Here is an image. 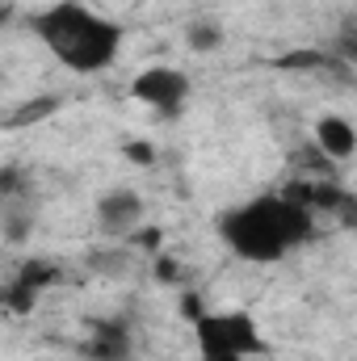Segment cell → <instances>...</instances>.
Wrapping results in <instances>:
<instances>
[{"instance_id": "cell-1", "label": "cell", "mask_w": 357, "mask_h": 361, "mask_svg": "<svg viewBox=\"0 0 357 361\" xmlns=\"http://www.w3.org/2000/svg\"><path fill=\"white\" fill-rule=\"evenodd\" d=\"M214 235L244 265H282L320 235V214L311 202L269 189L219 210Z\"/></svg>"}, {"instance_id": "cell-2", "label": "cell", "mask_w": 357, "mask_h": 361, "mask_svg": "<svg viewBox=\"0 0 357 361\" xmlns=\"http://www.w3.org/2000/svg\"><path fill=\"white\" fill-rule=\"evenodd\" d=\"M30 38L72 76H105L126 51V25L89 0H51L25 17Z\"/></svg>"}, {"instance_id": "cell-3", "label": "cell", "mask_w": 357, "mask_h": 361, "mask_svg": "<svg viewBox=\"0 0 357 361\" xmlns=\"http://www.w3.org/2000/svg\"><path fill=\"white\" fill-rule=\"evenodd\" d=\"M198 361H253L269 349L257 315L248 311H206L193 315Z\"/></svg>"}, {"instance_id": "cell-4", "label": "cell", "mask_w": 357, "mask_h": 361, "mask_svg": "<svg viewBox=\"0 0 357 361\" xmlns=\"http://www.w3.org/2000/svg\"><path fill=\"white\" fill-rule=\"evenodd\" d=\"M189 97H193V76L177 63H152L131 80V101H139L160 118H181Z\"/></svg>"}, {"instance_id": "cell-5", "label": "cell", "mask_w": 357, "mask_h": 361, "mask_svg": "<svg viewBox=\"0 0 357 361\" xmlns=\"http://www.w3.org/2000/svg\"><path fill=\"white\" fill-rule=\"evenodd\" d=\"M92 223L105 240H135L147 223V197L135 185H109L92 202Z\"/></svg>"}, {"instance_id": "cell-6", "label": "cell", "mask_w": 357, "mask_h": 361, "mask_svg": "<svg viewBox=\"0 0 357 361\" xmlns=\"http://www.w3.org/2000/svg\"><path fill=\"white\" fill-rule=\"evenodd\" d=\"M80 357L89 361H131L135 357V336L126 319H92L89 332L80 336Z\"/></svg>"}, {"instance_id": "cell-7", "label": "cell", "mask_w": 357, "mask_h": 361, "mask_svg": "<svg viewBox=\"0 0 357 361\" xmlns=\"http://www.w3.org/2000/svg\"><path fill=\"white\" fill-rule=\"evenodd\" d=\"M315 147L328 156V160H349L357 152V126L341 114H324L315 122Z\"/></svg>"}, {"instance_id": "cell-8", "label": "cell", "mask_w": 357, "mask_h": 361, "mask_svg": "<svg viewBox=\"0 0 357 361\" xmlns=\"http://www.w3.org/2000/svg\"><path fill=\"white\" fill-rule=\"evenodd\" d=\"M223 42H227V25H223L214 13H198V17L185 25V47L198 51V55H214V51H223Z\"/></svg>"}]
</instances>
